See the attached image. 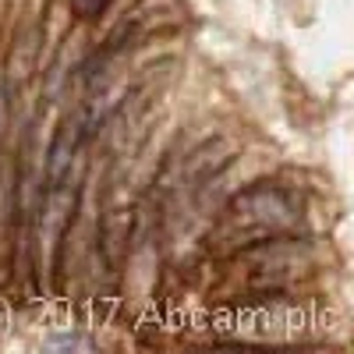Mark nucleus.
<instances>
[{
  "label": "nucleus",
  "instance_id": "1",
  "mask_svg": "<svg viewBox=\"0 0 354 354\" xmlns=\"http://www.w3.org/2000/svg\"><path fill=\"white\" fill-rule=\"evenodd\" d=\"M301 223V209L287 192H252L230 205V216L223 220V234H245V238H273V234Z\"/></svg>",
  "mask_w": 354,
  "mask_h": 354
},
{
  "label": "nucleus",
  "instance_id": "2",
  "mask_svg": "<svg viewBox=\"0 0 354 354\" xmlns=\"http://www.w3.org/2000/svg\"><path fill=\"white\" fill-rule=\"evenodd\" d=\"M103 8H106V0H75V11L82 18H96Z\"/></svg>",
  "mask_w": 354,
  "mask_h": 354
}]
</instances>
